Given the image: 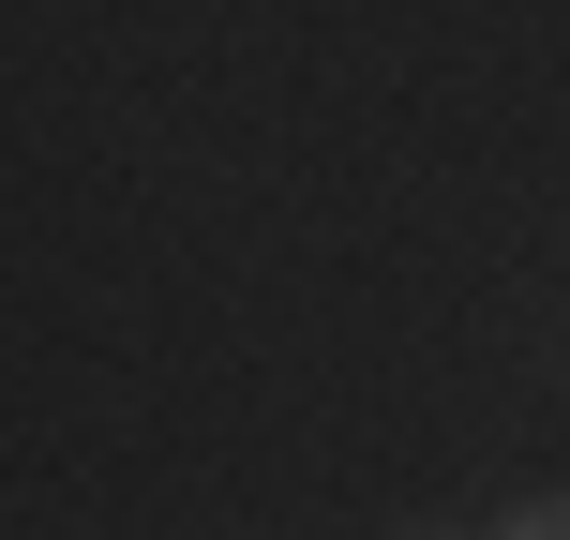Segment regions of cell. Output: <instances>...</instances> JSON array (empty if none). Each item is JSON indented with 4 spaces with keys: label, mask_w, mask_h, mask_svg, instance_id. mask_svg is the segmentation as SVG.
<instances>
[{
    "label": "cell",
    "mask_w": 570,
    "mask_h": 540,
    "mask_svg": "<svg viewBox=\"0 0 570 540\" xmlns=\"http://www.w3.org/2000/svg\"><path fill=\"white\" fill-rule=\"evenodd\" d=\"M511 540H570V495H556V511H525V526H511Z\"/></svg>",
    "instance_id": "6da1fadb"
}]
</instances>
